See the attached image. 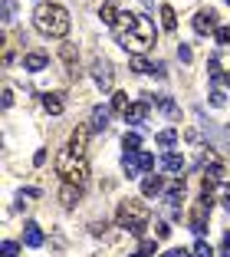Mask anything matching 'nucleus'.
I'll return each instance as SVG.
<instances>
[{
	"label": "nucleus",
	"instance_id": "72a5a7b5",
	"mask_svg": "<svg viewBox=\"0 0 230 257\" xmlns=\"http://www.w3.org/2000/svg\"><path fill=\"white\" fill-rule=\"evenodd\" d=\"M4 20H14V0H4Z\"/></svg>",
	"mask_w": 230,
	"mask_h": 257
},
{
	"label": "nucleus",
	"instance_id": "58836bf2",
	"mask_svg": "<svg viewBox=\"0 0 230 257\" xmlns=\"http://www.w3.org/2000/svg\"><path fill=\"white\" fill-rule=\"evenodd\" d=\"M223 83H227V86H230V73H227V76H223Z\"/></svg>",
	"mask_w": 230,
	"mask_h": 257
},
{
	"label": "nucleus",
	"instance_id": "39448f33",
	"mask_svg": "<svg viewBox=\"0 0 230 257\" xmlns=\"http://www.w3.org/2000/svg\"><path fill=\"white\" fill-rule=\"evenodd\" d=\"M210 208H214V198L204 191V195L197 198V204H194V211H191V231L194 234H204V224H207V218H210Z\"/></svg>",
	"mask_w": 230,
	"mask_h": 257
},
{
	"label": "nucleus",
	"instance_id": "e433bc0d",
	"mask_svg": "<svg viewBox=\"0 0 230 257\" xmlns=\"http://www.w3.org/2000/svg\"><path fill=\"white\" fill-rule=\"evenodd\" d=\"M4 106H7V109L14 106V92H10V89H4Z\"/></svg>",
	"mask_w": 230,
	"mask_h": 257
},
{
	"label": "nucleus",
	"instance_id": "9d476101",
	"mask_svg": "<svg viewBox=\"0 0 230 257\" xmlns=\"http://www.w3.org/2000/svg\"><path fill=\"white\" fill-rule=\"evenodd\" d=\"M148 109H151V102H132V109L125 112V122H132V125L148 122Z\"/></svg>",
	"mask_w": 230,
	"mask_h": 257
},
{
	"label": "nucleus",
	"instance_id": "f8f14e48",
	"mask_svg": "<svg viewBox=\"0 0 230 257\" xmlns=\"http://www.w3.org/2000/svg\"><path fill=\"white\" fill-rule=\"evenodd\" d=\"M50 66V56L46 53H27L23 56V69H30V73H43Z\"/></svg>",
	"mask_w": 230,
	"mask_h": 257
},
{
	"label": "nucleus",
	"instance_id": "9b49d317",
	"mask_svg": "<svg viewBox=\"0 0 230 257\" xmlns=\"http://www.w3.org/2000/svg\"><path fill=\"white\" fill-rule=\"evenodd\" d=\"M23 244H27V247H43V231H40L37 221L23 224Z\"/></svg>",
	"mask_w": 230,
	"mask_h": 257
},
{
	"label": "nucleus",
	"instance_id": "c85d7f7f",
	"mask_svg": "<svg viewBox=\"0 0 230 257\" xmlns=\"http://www.w3.org/2000/svg\"><path fill=\"white\" fill-rule=\"evenodd\" d=\"M171 234V227H168V221H155V237L158 241H164V237Z\"/></svg>",
	"mask_w": 230,
	"mask_h": 257
},
{
	"label": "nucleus",
	"instance_id": "f257e3e1",
	"mask_svg": "<svg viewBox=\"0 0 230 257\" xmlns=\"http://www.w3.org/2000/svg\"><path fill=\"white\" fill-rule=\"evenodd\" d=\"M115 37H119V43L125 46L132 56H145L155 46L158 33H155V23L148 20V17H141V14H122L119 23H115Z\"/></svg>",
	"mask_w": 230,
	"mask_h": 257
},
{
	"label": "nucleus",
	"instance_id": "20e7f679",
	"mask_svg": "<svg viewBox=\"0 0 230 257\" xmlns=\"http://www.w3.org/2000/svg\"><path fill=\"white\" fill-rule=\"evenodd\" d=\"M56 172L63 175V182L66 185H86L89 182V165H86V159H76V155H69V152H63L60 159H56Z\"/></svg>",
	"mask_w": 230,
	"mask_h": 257
},
{
	"label": "nucleus",
	"instance_id": "7c9ffc66",
	"mask_svg": "<svg viewBox=\"0 0 230 257\" xmlns=\"http://www.w3.org/2000/svg\"><path fill=\"white\" fill-rule=\"evenodd\" d=\"M207 73H210V79H220V60H217V56L207 60Z\"/></svg>",
	"mask_w": 230,
	"mask_h": 257
},
{
	"label": "nucleus",
	"instance_id": "423d86ee",
	"mask_svg": "<svg viewBox=\"0 0 230 257\" xmlns=\"http://www.w3.org/2000/svg\"><path fill=\"white\" fill-rule=\"evenodd\" d=\"M86 149H89V128L86 125H79V128H73V136H69V155H76V159H82L86 155Z\"/></svg>",
	"mask_w": 230,
	"mask_h": 257
},
{
	"label": "nucleus",
	"instance_id": "ea45409f",
	"mask_svg": "<svg viewBox=\"0 0 230 257\" xmlns=\"http://www.w3.org/2000/svg\"><path fill=\"white\" fill-rule=\"evenodd\" d=\"M132 257H145V254H132Z\"/></svg>",
	"mask_w": 230,
	"mask_h": 257
},
{
	"label": "nucleus",
	"instance_id": "c756f323",
	"mask_svg": "<svg viewBox=\"0 0 230 257\" xmlns=\"http://www.w3.org/2000/svg\"><path fill=\"white\" fill-rule=\"evenodd\" d=\"M141 172H155V155L151 152H141Z\"/></svg>",
	"mask_w": 230,
	"mask_h": 257
},
{
	"label": "nucleus",
	"instance_id": "1a4fd4ad",
	"mask_svg": "<svg viewBox=\"0 0 230 257\" xmlns=\"http://www.w3.org/2000/svg\"><path fill=\"white\" fill-rule=\"evenodd\" d=\"M119 17H122V10L115 7V0H105L102 7H99V20H102L105 27H112V30H115V23H119Z\"/></svg>",
	"mask_w": 230,
	"mask_h": 257
},
{
	"label": "nucleus",
	"instance_id": "6ab92c4d",
	"mask_svg": "<svg viewBox=\"0 0 230 257\" xmlns=\"http://www.w3.org/2000/svg\"><path fill=\"white\" fill-rule=\"evenodd\" d=\"M112 109L125 119V112L132 109V102H128V92H112Z\"/></svg>",
	"mask_w": 230,
	"mask_h": 257
},
{
	"label": "nucleus",
	"instance_id": "b1692460",
	"mask_svg": "<svg viewBox=\"0 0 230 257\" xmlns=\"http://www.w3.org/2000/svg\"><path fill=\"white\" fill-rule=\"evenodd\" d=\"M191 257H214V247H210L207 241H197L194 250H191Z\"/></svg>",
	"mask_w": 230,
	"mask_h": 257
},
{
	"label": "nucleus",
	"instance_id": "a878e982",
	"mask_svg": "<svg viewBox=\"0 0 230 257\" xmlns=\"http://www.w3.org/2000/svg\"><path fill=\"white\" fill-rule=\"evenodd\" d=\"M210 106H217V109L227 106V92L223 89H210Z\"/></svg>",
	"mask_w": 230,
	"mask_h": 257
},
{
	"label": "nucleus",
	"instance_id": "ddd939ff",
	"mask_svg": "<svg viewBox=\"0 0 230 257\" xmlns=\"http://www.w3.org/2000/svg\"><path fill=\"white\" fill-rule=\"evenodd\" d=\"M132 69L135 73H158V76H164V66L161 63H151V60H145V56H132Z\"/></svg>",
	"mask_w": 230,
	"mask_h": 257
},
{
	"label": "nucleus",
	"instance_id": "7ed1b4c3",
	"mask_svg": "<svg viewBox=\"0 0 230 257\" xmlns=\"http://www.w3.org/2000/svg\"><path fill=\"white\" fill-rule=\"evenodd\" d=\"M148 221H151V211H148V204H141V201H122L119 211H115V224L132 231V234H141L148 227Z\"/></svg>",
	"mask_w": 230,
	"mask_h": 257
},
{
	"label": "nucleus",
	"instance_id": "bb28decb",
	"mask_svg": "<svg viewBox=\"0 0 230 257\" xmlns=\"http://www.w3.org/2000/svg\"><path fill=\"white\" fill-rule=\"evenodd\" d=\"M214 40H217V43H220V46H230V27H217Z\"/></svg>",
	"mask_w": 230,
	"mask_h": 257
},
{
	"label": "nucleus",
	"instance_id": "6e6552de",
	"mask_svg": "<svg viewBox=\"0 0 230 257\" xmlns=\"http://www.w3.org/2000/svg\"><path fill=\"white\" fill-rule=\"evenodd\" d=\"M194 30L197 33H217V14L214 10H200L194 17Z\"/></svg>",
	"mask_w": 230,
	"mask_h": 257
},
{
	"label": "nucleus",
	"instance_id": "5701e85b",
	"mask_svg": "<svg viewBox=\"0 0 230 257\" xmlns=\"http://www.w3.org/2000/svg\"><path fill=\"white\" fill-rule=\"evenodd\" d=\"M122 145H125V152H141V136L138 132H125Z\"/></svg>",
	"mask_w": 230,
	"mask_h": 257
},
{
	"label": "nucleus",
	"instance_id": "393cba45",
	"mask_svg": "<svg viewBox=\"0 0 230 257\" xmlns=\"http://www.w3.org/2000/svg\"><path fill=\"white\" fill-rule=\"evenodd\" d=\"M151 102H155L158 109H164V112H174V99H171V96H155Z\"/></svg>",
	"mask_w": 230,
	"mask_h": 257
},
{
	"label": "nucleus",
	"instance_id": "c9c22d12",
	"mask_svg": "<svg viewBox=\"0 0 230 257\" xmlns=\"http://www.w3.org/2000/svg\"><path fill=\"white\" fill-rule=\"evenodd\" d=\"M220 201L223 208H230V185H220Z\"/></svg>",
	"mask_w": 230,
	"mask_h": 257
},
{
	"label": "nucleus",
	"instance_id": "4468645a",
	"mask_svg": "<svg viewBox=\"0 0 230 257\" xmlns=\"http://www.w3.org/2000/svg\"><path fill=\"white\" fill-rule=\"evenodd\" d=\"M122 168H125L128 178L141 175V152H125V155H122Z\"/></svg>",
	"mask_w": 230,
	"mask_h": 257
},
{
	"label": "nucleus",
	"instance_id": "473e14b6",
	"mask_svg": "<svg viewBox=\"0 0 230 257\" xmlns=\"http://www.w3.org/2000/svg\"><path fill=\"white\" fill-rule=\"evenodd\" d=\"M161 257H191V250H184V247H171V250H164Z\"/></svg>",
	"mask_w": 230,
	"mask_h": 257
},
{
	"label": "nucleus",
	"instance_id": "412c9836",
	"mask_svg": "<svg viewBox=\"0 0 230 257\" xmlns=\"http://www.w3.org/2000/svg\"><path fill=\"white\" fill-rule=\"evenodd\" d=\"M161 165L168 168V172H174V175H178L181 168H184V159H181L178 152H168V155H164V159H161Z\"/></svg>",
	"mask_w": 230,
	"mask_h": 257
},
{
	"label": "nucleus",
	"instance_id": "aec40b11",
	"mask_svg": "<svg viewBox=\"0 0 230 257\" xmlns=\"http://www.w3.org/2000/svg\"><path fill=\"white\" fill-rule=\"evenodd\" d=\"M161 27L164 30H178V14H174V7H168V4H161Z\"/></svg>",
	"mask_w": 230,
	"mask_h": 257
},
{
	"label": "nucleus",
	"instance_id": "4c0bfd02",
	"mask_svg": "<svg viewBox=\"0 0 230 257\" xmlns=\"http://www.w3.org/2000/svg\"><path fill=\"white\" fill-rule=\"evenodd\" d=\"M43 162H46V152H43V149H40V152H37V155H33V165H43Z\"/></svg>",
	"mask_w": 230,
	"mask_h": 257
},
{
	"label": "nucleus",
	"instance_id": "dca6fc26",
	"mask_svg": "<svg viewBox=\"0 0 230 257\" xmlns=\"http://www.w3.org/2000/svg\"><path fill=\"white\" fill-rule=\"evenodd\" d=\"M43 109H46L50 115H63L66 102H63V96H60V92H46V96H43Z\"/></svg>",
	"mask_w": 230,
	"mask_h": 257
},
{
	"label": "nucleus",
	"instance_id": "f03ea898",
	"mask_svg": "<svg viewBox=\"0 0 230 257\" xmlns=\"http://www.w3.org/2000/svg\"><path fill=\"white\" fill-rule=\"evenodd\" d=\"M33 27H37L43 37H66L69 27H73V20H69V10L63 7V4H40L37 10H33Z\"/></svg>",
	"mask_w": 230,
	"mask_h": 257
},
{
	"label": "nucleus",
	"instance_id": "f704fd0d",
	"mask_svg": "<svg viewBox=\"0 0 230 257\" xmlns=\"http://www.w3.org/2000/svg\"><path fill=\"white\" fill-rule=\"evenodd\" d=\"M178 56H181L184 63H191V46H187V43H181V46H178Z\"/></svg>",
	"mask_w": 230,
	"mask_h": 257
},
{
	"label": "nucleus",
	"instance_id": "4be33fe9",
	"mask_svg": "<svg viewBox=\"0 0 230 257\" xmlns=\"http://www.w3.org/2000/svg\"><path fill=\"white\" fill-rule=\"evenodd\" d=\"M155 142L161 145V149H171V145L178 142V132H174V128H164V132H158V136H155Z\"/></svg>",
	"mask_w": 230,
	"mask_h": 257
},
{
	"label": "nucleus",
	"instance_id": "2eb2a0df",
	"mask_svg": "<svg viewBox=\"0 0 230 257\" xmlns=\"http://www.w3.org/2000/svg\"><path fill=\"white\" fill-rule=\"evenodd\" d=\"M164 191V182L158 178V175H145V182H141V195L145 198H155V195H161Z\"/></svg>",
	"mask_w": 230,
	"mask_h": 257
},
{
	"label": "nucleus",
	"instance_id": "cd10ccee",
	"mask_svg": "<svg viewBox=\"0 0 230 257\" xmlns=\"http://www.w3.org/2000/svg\"><path fill=\"white\" fill-rule=\"evenodd\" d=\"M138 254H145V257H148V254H158L155 237H145V241H141V250H138Z\"/></svg>",
	"mask_w": 230,
	"mask_h": 257
},
{
	"label": "nucleus",
	"instance_id": "f3484780",
	"mask_svg": "<svg viewBox=\"0 0 230 257\" xmlns=\"http://www.w3.org/2000/svg\"><path fill=\"white\" fill-rule=\"evenodd\" d=\"M79 198H82V188H79V185H63V188H60V201L66 204V208L79 204Z\"/></svg>",
	"mask_w": 230,
	"mask_h": 257
},
{
	"label": "nucleus",
	"instance_id": "a211bd4d",
	"mask_svg": "<svg viewBox=\"0 0 230 257\" xmlns=\"http://www.w3.org/2000/svg\"><path fill=\"white\" fill-rule=\"evenodd\" d=\"M109 115H112L109 106H96L92 109V132H102V128L109 125Z\"/></svg>",
	"mask_w": 230,
	"mask_h": 257
},
{
	"label": "nucleus",
	"instance_id": "2f4dec72",
	"mask_svg": "<svg viewBox=\"0 0 230 257\" xmlns=\"http://www.w3.org/2000/svg\"><path fill=\"white\" fill-rule=\"evenodd\" d=\"M4 257H20V244L17 241H4Z\"/></svg>",
	"mask_w": 230,
	"mask_h": 257
},
{
	"label": "nucleus",
	"instance_id": "0eeeda50",
	"mask_svg": "<svg viewBox=\"0 0 230 257\" xmlns=\"http://www.w3.org/2000/svg\"><path fill=\"white\" fill-rule=\"evenodd\" d=\"M92 76H96V83L102 89H112V63L109 60H96L92 63Z\"/></svg>",
	"mask_w": 230,
	"mask_h": 257
}]
</instances>
